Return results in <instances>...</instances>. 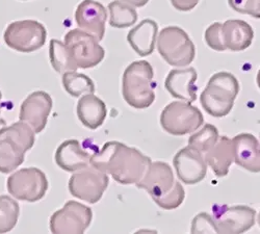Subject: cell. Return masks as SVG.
<instances>
[{"label":"cell","mask_w":260,"mask_h":234,"mask_svg":"<svg viewBox=\"0 0 260 234\" xmlns=\"http://www.w3.org/2000/svg\"><path fill=\"white\" fill-rule=\"evenodd\" d=\"M152 162L137 148L118 141L103 145L101 150L92 155L91 165L99 171L112 175L120 184L129 185L139 182Z\"/></svg>","instance_id":"1"},{"label":"cell","mask_w":260,"mask_h":234,"mask_svg":"<svg viewBox=\"0 0 260 234\" xmlns=\"http://www.w3.org/2000/svg\"><path fill=\"white\" fill-rule=\"evenodd\" d=\"M154 71L147 60H137L125 69L122 78V95L128 105L145 110L155 100Z\"/></svg>","instance_id":"2"},{"label":"cell","mask_w":260,"mask_h":234,"mask_svg":"<svg viewBox=\"0 0 260 234\" xmlns=\"http://www.w3.org/2000/svg\"><path fill=\"white\" fill-rule=\"evenodd\" d=\"M240 93V82L229 72L213 74L200 96V102L207 114L223 118L230 114L234 100Z\"/></svg>","instance_id":"3"},{"label":"cell","mask_w":260,"mask_h":234,"mask_svg":"<svg viewBox=\"0 0 260 234\" xmlns=\"http://www.w3.org/2000/svg\"><path fill=\"white\" fill-rule=\"evenodd\" d=\"M157 50L173 67H186L196 56V48L188 35L178 26H168L157 35Z\"/></svg>","instance_id":"4"},{"label":"cell","mask_w":260,"mask_h":234,"mask_svg":"<svg viewBox=\"0 0 260 234\" xmlns=\"http://www.w3.org/2000/svg\"><path fill=\"white\" fill-rule=\"evenodd\" d=\"M204 123L201 111L185 101L168 104L160 115L162 129L172 136H185L198 130Z\"/></svg>","instance_id":"5"},{"label":"cell","mask_w":260,"mask_h":234,"mask_svg":"<svg viewBox=\"0 0 260 234\" xmlns=\"http://www.w3.org/2000/svg\"><path fill=\"white\" fill-rule=\"evenodd\" d=\"M47 30L37 20H19L10 23L4 32L5 43L11 49L30 53L41 49L46 43Z\"/></svg>","instance_id":"6"},{"label":"cell","mask_w":260,"mask_h":234,"mask_svg":"<svg viewBox=\"0 0 260 234\" xmlns=\"http://www.w3.org/2000/svg\"><path fill=\"white\" fill-rule=\"evenodd\" d=\"M7 187L15 199L34 203L44 198L49 183L44 172L31 166L21 169L10 175Z\"/></svg>","instance_id":"7"},{"label":"cell","mask_w":260,"mask_h":234,"mask_svg":"<svg viewBox=\"0 0 260 234\" xmlns=\"http://www.w3.org/2000/svg\"><path fill=\"white\" fill-rule=\"evenodd\" d=\"M63 43L68 47L77 68L80 69L98 66L105 56V50L99 44V41L80 28L68 31Z\"/></svg>","instance_id":"8"},{"label":"cell","mask_w":260,"mask_h":234,"mask_svg":"<svg viewBox=\"0 0 260 234\" xmlns=\"http://www.w3.org/2000/svg\"><path fill=\"white\" fill-rule=\"evenodd\" d=\"M108 183L110 178L107 174L90 165L73 174L68 186L73 197L90 204H95L101 200Z\"/></svg>","instance_id":"9"},{"label":"cell","mask_w":260,"mask_h":234,"mask_svg":"<svg viewBox=\"0 0 260 234\" xmlns=\"http://www.w3.org/2000/svg\"><path fill=\"white\" fill-rule=\"evenodd\" d=\"M93 211L76 201H68L50 218V230L55 234L84 233L92 223Z\"/></svg>","instance_id":"10"},{"label":"cell","mask_w":260,"mask_h":234,"mask_svg":"<svg viewBox=\"0 0 260 234\" xmlns=\"http://www.w3.org/2000/svg\"><path fill=\"white\" fill-rule=\"evenodd\" d=\"M256 210L247 205L213 206V220L218 233L240 234L250 230L256 221Z\"/></svg>","instance_id":"11"},{"label":"cell","mask_w":260,"mask_h":234,"mask_svg":"<svg viewBox=\"0 0 260 234\" xmlns=\"http://www.w3.org/2000/svg\"><path fill=\"white\" fill-rule=\"evenodd\" d=\"M51 110V96L44 91H36L21 103L19 120L28 124L35 133H40L47 125Z\"/></svg>","instance_id":"12"},{"label":"cell","mask_w":260,"mask_h":234,"mask_svg":"<svg viewBox=\"0 0 260 234\" xmlns=\"http://www.w3.org/2000/svg\"><path fill=\"white\" fill-rule=\"evenodd\" d=\"M173 164L175 166L178 178L185 184L193 185L201 182L207 173V163L203 153L187 146L179 150Z\"/></svg>","instance_id":"13"},{"label":"cell","mask_w":260,"mask_h":234,"mask_svg":"<svg viewBox=\"0 0 260 234\" xmlns=\"http://www.w3.org/2000/svg\"><path fill=\"white\" fill-rule=\"evenodd\" d=\"M106 19V9L95 0H82L75 12V21L78 27L92 35L99 42L105 35Z\"/></svg>","instance_id":"14"},{"label":"cell","mask_w":260,"mask_h":234,"mask_svg":"<svg viewBox=\"0 0 260 234\" xmlns=\"http://www.w3.org/2000/svg\"><path fill=\"white\" fill-rule=\"evenodd\" d=\"M175 176L169 163L164 161L151 162L143 178L136 183L137 187L147 190L151 198H158L174 186Z\"/></svg>","instance_id":"15"},{"label":"cell","mask_w":260,"mask_h":234,"mask_svg":"<svg viewBox=\"0 0 260 234\" xmlns=\"http://www.w3.org/2000/svg\"><path fill=\"white\" fill-rule=\"evenodd\" d=\"M198 73L194 68L171 70L165 80L169 94L176 99L192 103L197 100Z\"/></svg>","instance_id":"16"},{"label":"cell","mask_w":260,"mask_h":234,"mask_svg":"<svg viewBox=\"0 0 260 234\" xmlns=\"http://www.w3.org/2000/svg\"><path fill=\"white\" fill-rule=\"evenodd\" d=\"M234 162L252 173L260 172L259 141L252 133H240L232 139Z\"/></svg>","instance_id":"17"},{"label":"cell","mask_w":260,"mask_h":234,"mask_svg":"<svg viewBox=\"0 0 260 234\" xmlns=\"http://www.w3.org/2000/svg\"><path fill=\"white\" fill-rule=\"evenodd\" d=\"M92 154L84 151L77 140L61 143L54 154L55 163L66 172H76L91 165Z\"/></svg>","instance_id":"18"},{"label":"cell","mask_w":260,"mask_h":234,"mask_svg":"<svg viewBox=\"0 0 260 234\" xmlns=\"http://www.w3.org/2000/svg\"><path fill=\"white\" fill-rule=\"evenodd\" d=\"M158 35V24L152 19H145L135 26L127 35L129 45L140 56L152 54Z\"/></svg>","instance_id":"19"},{"label":"cell","mask_w":260,"mask_h":234,"mask_svg":"<svg viewBox=\"0 0 260 234\" xmlns=\"http://www.w3.org/2000/svg\"><path fill=\"white\" fill-rule=\"evenodd\" d=\"M222 32L226 50L244 51L248 49L254 38L252 27L244 20H227L222 24Z\"/></svg>","instance_id":"20"},{"label":"cell","mask_w":260,"mask_h":234,"mask_svg":"<svg viewBox=\"0 0 260 234\" xmlns=\"http://www.w3.org/2000/svg\"><path fill=\"white\" fill-rule=\"evenodd\" d=\"M204 159L207 166L218 177H225L229 173V169L234 161V151L232 140L228 137L219 138L218 142L205 152Z\"/></svg>","instance_id":"21"},{"label":"cell","mask_w":260,"mask_h":234,"mask_svg":"<svg viewBox=\"0 0 260 234\" xmlns=\"http://www.w3.org/2000/svg\"><path fill=\"white\" fill-rule=\"evenodd\" d=\"M107 116L106 105L94 94L83 95L77 103V117L86 128L95 130L104 123Z\"/></svg>","instance_id":"22"},{"label":"cell","mask_w":260,"mask_h":234,"mask_svg":"<svg viewBox=\"0 0 260 234\" xmlns=\"http://www.w3.org/2000/svg\"><path fill=\"white\" fill-rule=\"evenodd\" d=\"M25 151L8 137H0V173L9 174L24 162Z\"/></svg>","instance_id":"23"},{"label":"cell","mask_w":260,"mask_h":234,"mask_svg":"<svg viewBox=\"0 0 260 234\" xmlns=\"http://www.w3.org/2000/svg\"><path fill=\"white\" fill-rule=\"evenodd\" d=\"M49 58L53 70L59 74H63L66 72H75L78 69L68 47L64 45L63 42L59 40H50Z\"/></svg>","instance_id":"24"},{"label":"cell","mask_w":260,"mask_h":234,"mask_svg":"<svg viewBox=\"0 0 260 234\" xmlns=\"http://www.w3.org/2000/svg\"><path fill=\"white\" fill-rule=\"evenodd\" d=\"M110 12V24L116 28H127L133 26L138 21L136 8L122 0H114L107 7Z\"/></svg>","instance_id":"25"},{"label":"cell","mask_w":260,"mask_h":234,"mask_svg":"<svg viewBox=\"0 0 260 234\" xmlns=\"http://www.w3.org/2000/svg\"><path fill=\"white\" fill-rule=\"evenodd\" d=\"M35 131L31 127L23 121H18L10 126L0 128V137H8L17 143L26 152L35 145Z\"/></svg>","instance_id":"26"},{"label":"cell","mask_w":260,"mask_h":234,"mask_svg":"<svg viewBox=\"0 0 260 234\" xmlns=\"http://www.w3.org/2000/svg\"><path fill=\"white\" fill-rule=\"evenodd\" d=\"M62 87L72 97H80L83 94H94V81L85 74L75 72H66L61 78Z\"/></svg>","instance_id":"27"},{"label":"cell","mask_w":260,"mask_h":234,"mask_svg":"<svg viewBox=\"0 0 260 234\" xmlns=\"http://www.w3.org/2000/svg\"><path fill=\"white\" fill-rule=\"evenodd\" d=\"M20 214L18 202L10 196H0V233L12 231L17 225Z\"/></svg>","instance_id":"28"},{"label":"cell","mask_w":260,"mask_h":234,"mask_svg":"<svg viewBox=\"0 0 260 234\" xmlns=\"http://www.w3.org/2000/svg\"><path fill=\"white\" fill-rule=\"evenodd\" d=\"M219 138L218 128L212 124H205L201 130L189 137L188 146L201 153H205L218 142Z\"/></svg>","instance_id":"29"},{"label":"cell","mask_w":260,"mask_h":234,"mask_svg":"<svg viewBox=\"0 0 260 234\" xmlns=\"http://www.w3.org/2000/svg\"><path fill=\"white\" fill-rule=\"evenodd\" d=\"M184 198L185 191L183 186L179 181H175L174 186L168 193L158 198H154L153 201L165 210H173L178 208L183 203Z\"/></svg>","instance_id":"30"},{"label":"cell","mask_w":260,"mask_h":234,"mask_svg":"<svg viewBox=\"0 0 260 234\" xmlns=\"http://www.w3.org/2000/svg\"><path fill=\"white\" fill-rule=\"evenodd\" d=\"M204 40L208 47L212 50L219 52L226 50L222 32V23L220 22H214L206 28L204 34Z\"/></svg>","instance_id":"31"},{"label":"cell","mask_w":260,"mask_h":234,"mask_svg":"<svg viewBox=\"0 0 260 234\" xmlns=\"http://www.w3.org/2000/svg\"><path fill=\"white\" fill-rule=\"evenodd\" d=\"M228 5L237 13L260 18V0H228Z\"/></svg>","instance_id":"32"},{"label":"cell","mask_w":260,"mask_h":234,"mask_svg":"<svg viewBox=\"0 0 260 234\" xmlns=\"http://www.w3.org/2000/svg\"><path fill=\"white\" fill-rule=\"evenodd\" d=\"M191 233H218L213 218L206 214L200 212L193 218L191 222Z\"/></svg>","instance_id":"33"},{"label":"cell","mask_w":260,"mask_h":234,"mask_svg":"<svg viewBox=\"0 0 260 234\" xmlns=\"http://www.w3.org/2000/svg\"><path fill=\"white\" fill-rule=\"evenodd\" d=\"M200 0H171L172 6L177 11L189 12L198 6Z\"/></svg>","instance_id":"34"},{"label":"cell","mask_w":260,"mask_h":234,"mask_svg":"<svg viewBox=\"0 0 260 234\" xmlns=\"http://www.w3.org/2000/svg\"><path fill=\"white\" fill-rule=\"evenodd\" d=\"M122 2L133 6L134 8H143L149 3V0H122Z\"/></svg>","instance_id":"35"},{"label":"cell","mask_w":260,"mask_h":234,"mask_svg":"<svg viewBox=\"0 0 260 234\" xmlns=\"http://www.w3.org/2000/svg\"><path fill=\"white\" fill-rule=\"evenodd\" d=\"M6 125H7L6 121H5L4 119L0 118V128H3V127H4V126H6Z\"/></svg>","instance_id":"36"},{"label":"cell","mask_w":260,"mask_h":234,"mask_svg":"<svg viewBox=\"0 0 260 234\" xmlns=\"http://www.w3.org/2000/svg\"><path fill=\"white\" fill-rule=\"evenodd\" d=\"M3 98V94H2V91H0V100H2ZM0 113H2V111H0Z\"/></svg>","instance_id":"37"},{"label":"cell","mask_w":260,"mask_h":234,"mask_svg":"<svg viewBox=\"0 0 260 234\" xmlns=\"http://www.w3.org/2000/svg\"><path fill=\"white\" fill-rule=\"evenodd\" d=\"M22 2H27V0H22Z\"/></svg>","instance_id":"38"}]
</instances>
